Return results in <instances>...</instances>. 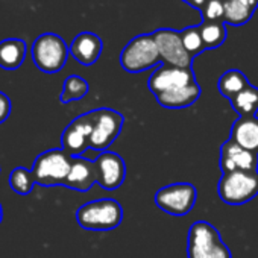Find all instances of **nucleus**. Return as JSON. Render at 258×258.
Returning a JSON list of instances; mask_svg holds the SVG:
<instances>
[{"mask_svg": "<svg viewBox=\"0 0 258 258\" xmlns=\"http://www.w3.org/2000/svg\"><path fill=\"white\" fill-rule=\"evenodd\" d=\"M238 146L258 154V117H238L231 127V137Z\"/></svg>", "mask_w": 258, "mask_h": 258, "instance_id": "obj_16", "label": "nucleus"}, {"mask_svg": "<svg viewBox=\"0 0 258 258\" xmlns=\"http://www.w3.org/2000/svg\"><path fill=\"white\" fill-rule=\"evenodd\" d=\"M11 114V100L10 97L0 91V124H2Z\"/></svg>", "mask_w": 258, "mask_h": 258, "instance_id": "obj_27", "label": "nucleus"}, {"mask_svg": "<svg viewBox=\"0 0 258 258\" xmlns=\"http://www.w3.org/2000/svg\"><path fill=\"white\" fill-rule=\"evenodd\" d=\"M201 93H202V90H201L199 84L195 82L187 87H181V88H176L172 91L161 93L155 97H157V102L167 109H182V108L191 106L201 97Z\"/></svg>", "mask_w": 258, "mask_h": 258, "instance_id": "obj_17", "label": "nucleus"}, {"mask_svg": "<svg viewBox=\"0 0 258 258\" xmlns=\"http://www.w3.org/2000/svg\"><path fill=\"white\" fill-rule=\"evenodd\" d=\"M35 184L32 172L25 167H16L10 175V185L17 195H29Z\"/></svg>", "mask_w": 258, "mask_h": 258, "instance_id": "obj_24", "label": "nucleus"}, {"mask_svg": "<svg viewBox=\"0 0 258 258\" xmlns=\"http://www.w3.org/2000/svg\"><path fill=\"white\" fill-rule=\"evenodd\" d=\"M196 78L191 69H181L163 64L149 78V90L158 96L166 91H172L181 87L195 84Z\"/></svg>", "mask_w": 258, "mask_h": 258, "instance_id": "obj_12", "label": "nucleus"}, {"mask_svg": "<svg viewBox=\"0 0 258 258\" xmlns=\"http://www.w3.org/2000/svg\"><path fill=\"white\" fill-rule=\"evenodd\" d=\"M76 220L87 231H111L120 226L123 208L114 199L91 201L78 208Z\"/></svg>", "mask_w": 258, "mask_h": 258, "instance_id": "obj_1", "label": "nucleus"}, {"mask_svg": "<svg viewBox=\"0 0 258 258\" xmlns=\"http://www.w3.org/2000/svg\"><path fill=\"white\" fill-rule=\"evenodd\" d=\"M219 166L222 173L231 172H258V154L238 146L231 139L220 148Z\"/></svg>", "mask_w": 258, "mask_h": 258, "instance_id": "obj_13", "label": "nucleus"}, {"mask_svg": "<svg viewBox=\"0 0 258 258\" xmlns=\"http://www.w3.org/2000/svg\"><path fill=\"white\" fill-rule=\"evenodd\" d=\"M70 47H67L66 41L59 35L50 32L40 35L31 49L34 64L44 73L59 72L67 62Z\"/></svg>", "mask_w": 258, "mask_h": 258, "instance_id": "obj_6", "label": "nucleus"}, {"mask_svg": "<svg viewBox=\"0 0 258 258\" xmlns=\"http://www.w3.org/2000/svg\"><path fill=\"white\" fill-rule=\"evenodd\" d=\"M201 14L204 22H223L225 0H208Z\"/></svg>", "mask_w": 258, "mask_h": 258, "instance_id": "obj_26", "label": "nucleus"}, {"mask_svg": "<svg viewBox=\"0 0 258 258\" xmlns=\"http://www.w3.org/2000/svg\"><path fill=\"white\" fill-rule=\"evenodd\" d=\"M207 2H208V0H190L188 5H190L191 8L198 10V11H202V10L205 8Z\"/></svg>", "mask_w": 258, "mask_h": 258, "instance_id": "obj_28", "label": "nucleus"}, {"mask_svg": "<svg viewBox=\"0 0 258 258\" xmlns=\"http://www.w3.org/2000/svg\"><path fill=\"white\" fill-rule=\"evenodd\" d=\"M93 120V133L90 137V149L106 152L108 148L120 136L124 117L111 108H99L90 111Z\"/></svg>", "mask_w": 258, "mask_h": 258, "instance_id": "obj_7", "label": "nucleus"}, {"mask_svg": "<svg viewBox=\"0 0 258 258\" xmlns=\"http://www.w3.org/2000/svg\"><path fill=\"white\" fill-rule=\"evenodd\" d=\"M26 58V43L20 38H7L0 41V67L17 70Z\"/></svg>", "mask_w": 258, "mask_h": 258, "instance_id": "obj_18", "label": "nucleus"}, {"mask_svg": "<svg viewBox=\"0 0 258 258\" xmlns=\"http://www.w3.org/2000/svg\"><path fill=\"white\" fill-rule=\"evenodd\" d=\"M73 158L62 149H50L40 154L34 163L32 175L37 184L43 187L64 185Z\"/></svg>", "mask_w": 258, "mask_h": 258, "instance_id": "obj_5", "label": "nucleus"}, {"mask_svg": "<svg viewBox=\"0 0 258 258\" xmlns=\"http://www.w3.org/2000/svg\"><path fill=\"white\" fill-rule=\"evenodd\" d=\"M250 84L246 78V75L237 69L228 70L225 72L217 82V90L220 91V94L226 99H232L235 97L240 91H243L244 88H247Z\"/></svg>", "mask_w": 258, "mask_h": 258, "instance_id": "obj_19", "label": "nucleus"}, {"mask_svg": "<svg viewBox=\"0 0 258 258\" xmlns=\"http://www.w3.org/2000/svg\"><path fill=\"white\" fill-rule=\"evenodd\" d=\"M181 38H182V44L185 47V50L195 58L199 53H202L205 49L202 37H201V31L199 26H188L185 29L181 31Z\"/></svg>", "mask_w": 258, "mask_h": 258, "instance_id": "obj_25", "label": "nucleus"}, {"mask_svg": "<svg viewBox=\"0 0 258 258\" xmlns=\"http://www.w3.org/2000/svg\"><path fill=\"white\" fill-rule=\"evenodd\" d=\"M219 198L228 205H243L258 196V172L222 173L217 184Z\"/></svg>", "mask_w": 258, "mask_h": 258, "instance_id": "obj_3", "label": "nucleus"}, {"mask_svg": "<svg viewBox=\"0 0 258 258\" xmlns=\"http://www.w3.org/2000/svg\"><path fill=\"white\" fill-rule=\"evenodd\" d=\"M161 62L157 43L152 35H137L120 53V66L127 73H142Z\"/></svg>", "mask_w": 258, "mask_h": 258, "instance_id": "obj_4", "label": "nucleus"}, {"mask_svg": "<svg viewBox=\"0 0 258 258\" xmlns=\"http://www.w3.org/2000/svg\"><path fill=\"white\" fill-rule=\"evenodd\" d=\"M2 217H4V211H2V205H0V223H2Z\"/></svg>", "mask_w": 258, "mask_h": 258, "instance_id": "obj_30", "label": "nucleus"}, {"mask_svg": "<svg viewBox=\"0 0 258 258\" xmlns=\"http://www.w3.org/2000/svg\"><path fill=\"white\" fill-rule=\"evenodd\" d=\"M231 105L234 111L240 117H250L255 115L258 111V88L253 85H249L243 91H240L235 97H232Z\"/></svg>", "mask_w": 258, "mask_h": 258, "instance_id": "obj_21", "label": "nucleus"}, {"mask_svg": "<svg viewBox=\"0 0 258 258\" xmlns=\"http://www.w3.org/2000/svg\"><path fill=\"white\" fill-rule=\"evenodd\" d=\"M160 58L164 64L181 67V69H191L193 56L185 50L181 38V31L175 29H158L152 34Z\"/></svg>", "mask_w": 258, "mask_h": 258, "instance_id": "obj_9", "label": "nucleus"}, {"mask_svg": "<svg viewBox=\"0 0 258 258\" xmlns=\"http://www.w3.org/2000/svg\"><path fill=\"white\" fill-rule=\"evenodd\" d=\"M88 90H90V85L84 78L72 75L64 81V87H62V93H61L59 99H61L62 103L81 100L82 97L87 96Z\"/></svg>", "mask_w": 258, "mask_h": 258, "instance_id": "obj_23", "label": "nucleus"}, {"mask_svg": "<svg viewBox=\"0 0 258 258\" xmlns=\"http://www.w3.org/2000/svg\"><path fill=\"white\" fill-rule=\"evenodd\" d=\"M103 43L93 32H81L70 44V55L82 66H93L102 55Z\"/></svg>", "mask_w": 258, "mask_h": 258, "instance_id": "obj_14", "label": "nucleus"}, {"mask_svg": "<svg viewBox=\"0 0 258 258\" xmlns=\"http://www.w3.org/2000/svg\"><path fill=\"white\" fill-rule=\"evenodd\" d=\"M96 182L97 179H96L94 161H90L84 157L73 158L72 167H70V172L64 185L76 191H88Z\"/></svg>", "mask_w": 258, "mask_h": 258, "instance_id": "obj_15", "label": "nucleus"}, {"mask_svg": "<svg viewBox=\"0 0 258 258\" xmlns=\"http://www.w3.org/2000/svg\"><path fill=\"white\" fill-rule=\"evenodd\" d=\"M97 184L105 190H117L126 179V164L115 152H102L94 160Z\"/></svg>", "mask_w": 258, "mask_h": 258, "instance_id": "obj_11", "label": "nucleus"}, {"mask_svg": "<svg viewBox=\"0 0 258 258\" xmlns=\"http://www.w3.org/2000/svg\"><path fill=\"white\" fill-rule=\"evenodd\" d=\"M188 258H232L229 247L216 226L208 222H195L188 229Z\"/></svg>", "mask_w": 258, "mask_h": 258, "instance_id": "obj_2", "label": "nucleus"}, {"mask_svg": "<svg viewBox=\"0 0 258 258\" xmlns=\"http://www.w3.org/2000/svg\"><path fill=\"white\" fill-rule=\"evenodd\" d=\"M198 199V190L190 182H176L160 188L155 193V204L160 210L172 216L188 214Z\"/></svg>", "mask_w": 258, "mask_h": 258, "instance_id": "obj_8", "label": "nucleus"}, {"mask_svg": "<svg viewBox=\"0 0 258 258\" xmlns=\"http://www.w3.org/2000/svg\"><path fill=\"white\" fill-rule=\"evenodd\" d=\"M93 133V120L91 114H82L76 117L61 136L62 151L72 158L81 157L87 149H90V137Z\"/></svg>", "mask_w": 258, "mask_h": 258, "instance_id": "obj_10", "label": "nucleus"}, {"mask_svg": "<svg viewBox=\"0 0 258 258\" xmlns=\"http://www.w3.org/2000/svg\"><path fill=\"white\" fill-rule=\"evenodd\" d=\"M199 31L205 49L220 47L226 41V28L223 22H202Z\"/></svg>", "mask_w": 258, "mask_h": 258, "instance_id": "obj_22", "label": "nucleus"}, {"mask_svg": "<svg viewBox=\"0 0 258 258\" xmlns=\"http://www.w3.org/2000/svg\"><path fill=\"white\" fill-rule=\"evenodd\" d=\"M246 2H247L252 8H255V10L258 8V0H246Z\"/></svg>", "mask_w": 258, "mask_h": 258, "instance_id": "obj_29", "label": "nucleus"}, {"mask_svg": "<svg viewBox=\"0 0 258 258\" xmlns=\"http://www.w3.org/2000/svg\"><path fill=\"white\" fill-rule=\"evenodd\" d=\"M182 2H185V4H188V2H190V0H182Z\"/></svg>", "mask_w": 258, "mask_h": 258, "instance_id": "obj_31", "label": "nucleus"}, {"mask_svg": "<svg viewBox=\"0 0 258 258\" xmlns=\"http://www.w3.org/2000/svg\"><path fill=\"white\" fill-rule=\"evenodd\" d=\"M255 13L246 0H225V17L223 23L232 26H243L246 25Z\"/></svg>", "mask_w": 258, "mask_h": 258, "instance_id": "obj_20", "label": "nucleus"}]
</instances>
